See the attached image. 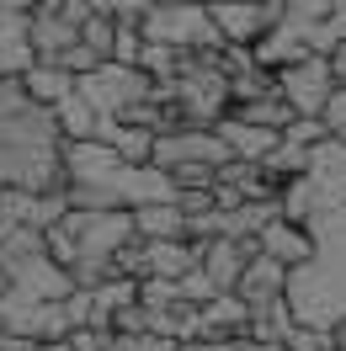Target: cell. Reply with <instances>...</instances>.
<instances>
[{
    "label": "cell",
    "mask_w": 346,
    "mask_h": 351,
    "mask_svg": "<svg viewBox=\"0 0 346 351\" xmlns=\"http://www.w3.org/2000/svg\"><path fill=\"white\" fill-rule=\"evenodd\" d=\"M144 43H160L171 53H224V38L214 32L208 5H144Z\"/></svg>",
    "instance_id": "1"
},
{
    "label": "cell",
    "mask_w": 346,
    "mask_h": 351,
    "mask_svg": "<svg viewBox=\"0 0 346 351\" xmlns=\"http://www.w3.org/2000/svg\"><path fill=\"white\" fill-rule=\"evenodd\" d=\"M75 90L86 96V107L96 112L102 123H117L128 107H139V101H150V96H154V80L144 75V69L102 64V69H91L86 80H75Z\"/></svg>",
    "instance_id": "2"
},
{
    "label": "cell",
    "mask_w": 346,
    "mask_h": 351,
    "mask_svg": "<svg viewBox=\"0 0 346 351\" xmlns=\"http://www.w3.org/2000/svg\"><path fill=\"white\" fill-rule=\"evenodd\" d=\"M54 229L75 245V261H80V256L112 261V256L133 240V219H128V213H65Z\"/></svg>",
    "instance_id": "3"
},
{
    "label": "cell",
    "mask_w": 346,
    "mask_h": 351,
    "mask_svg": "<svg viewBox=\"0 0 346 351\" xmlns=\"http://www.w3.org/2000/svg\"><path fill=\"white\" fill-rule=\"evenodd\" d=\"M272 80H277V96L288 101L293 117H320L325 101L336 96V69H330L325 53H309L303 64L282 69V75H272Z\"/></svg>",
    "instance_id": "4"
},
{
    "label": "cell",
    "mask_w": 346,
    "mask_h": 351,
    "mask_svg": "<svg viewBox=\"0 0 346 351\" xmlns=\"http://www.w3.org/2000/svg\"><path fill=\"white\" fill-rule=\"evenodd\" d=\"M150 165L154 171H176V165H214V171H224L229 149H224L218 128H171V133H154Z\"/></svg>",
    "instance_id": "5"
},
{
    "label": "cell",
    "mask_w": 346,
    "mask_h": 351,
    "mask_svg": "<svg viewBox=\"0 0 346 351\" xmlns=\"http://www.w3.org/2000/svg\"><path fill=\"white\" fill-rule=\"evenodd\" d=\"M288 5H208L214 32L224 38V48H256L272 27L282 22Z\"/></svg>",
    "instance_id": "6"
},
{
    "label": "cell",
    "mask_w": 346,
    "mask_h": 351,
    "mask_svg": "<svg viewBox=\"0 0 346 351\" xmlns=\"http://www.w3.org/2000/svg\"><path fill=\"white\" fill-rule=\"evenodd\" d=\"M59 165H65L69 186H102L123 171V160L102 144V138H75V144H59Z\"/></svg>",
    "instance_id": "7"
},
{
    "label": "cell",
    "mask_w": 346,
    "mask_h": 351,
    "mask_svg": "<svg viewBox=\"0 0 346 351\" xmlns=\"http://www.w3.org/2000/svg\"><path fill=\"white\" fill-rule=\"evenodd\" d=\"M256 256H266V261H277V266H288V271H299V266H309L314 256H320V245H314V234H309L303 223H293V219H272V223L256 234Z\"/></svg>",
    "instance_id": "8"
},
{
    "label": "cell",
    "mask_w": 346,
    "mask_h": 351,
    "mask_svg": "<svg viewBox=\"0 0 346 351\" xmlns=\"http://www.w3.org/2000/svg\"><path fill=\"white\" fill-rule=\"evenodd\" d=\"M251 256H256V245H235V240H208V245H197V266H203V277L214 282L218 298L240 287V277H245Z\"/></svg>",
    "instance_id": "9"
},
{
    "label": "cell",
    "mask_w": 346,
    "mask_h": 351,
    "mask_svg": "<svg viewBox=\"0 0 346 351\" xmlns=\"http://www.w3.org/2000/svg\"><path fill=\"white\" fill-rule=\"evenodd\" d=\"M27 43H32V59H38V64H59L69 48L80 43V32L59 22V11H54V5H32V22H27Z\"/></svg>",
    "instance_id": "10"
},
{
    "label": "cell",
    "mask_w": 346,
    "mask_h": 351,
    "mask_svg": "<svg viewBox=\"0 0 346 351\" xmlns=\"http://www.w3.org/2000/svg\"><path fill=\"white\" fill-rule=\"evenodd\" d=\"M288 266H277V261H266V256H251V266H245V277H240V287H235V298L245 308H261V304H282L288 298Z\"/></svg>",
    "instance_id": "11"
},
{
    "label": "cell",
    "mask_w": 346,
    "mask_h": 351,
    "mask_svg": "<svg viewBox=\"0 0 346 351\" xmlns=\"http://www.w3.org/2000/svg\"><path fill=\"white\" fill-rule=\"evenodd\" d=\"M133 240L144 245H165V240H187V219L176 202H154V208H133Z\"/></svg>",
    "instance_id": "12"
},
{
    "label": "cell",
    "mask_w": 346,
    "mask_h": 351,
    "mask_svg": "<svg viewBox=\"0 0 346 351\" xmlns=\"http://www.w3.org/2000/svg\"><path fill=\"white\" fill-rule=\"evenodd\" d=\"M144 266H150L154 282H181L187 271H197V245H187V240L144 245Z\"/></svg>",
    "instance_id": "13"
},
{
    "label": "cell",
    "mask_w": 346,
    "mask_h": 351,
    "mask_svg": "<svg viewBox=\"0 0 346 351\" xmlns=\"http://www.w3.org/2000/svg\"><path fill=\"white\" fill-rule=\"evenodd\" d=\"M22 90H27V101H32V107L54 112L69 90H75V75H65L59 64H32V69L22 75Z\"/></svg>",
    "instance_id": "14"
},
{
    "label": "cell",
    "mask_w": 346,
    "mask_h": 351,
    "mask_svg": "<svg viewBox=\"0 0 346 351\" xmlns=\"http://www.w3.org/2000/svg\"><path fill=\"white\" fill-rule=\"evenodd\" d=\"M54 128H59V144H75V138H96L102 117L86 107V96H80V90H69L65 101L54 107Z\"/></svg>",
    "instance_id": "15"
},
{
    "label": "cell",
    "mask_w": 346,
    "mask_h": 351,
    "mask_svg": "<svg viewBox=\"0 0 346 351\" xmlns=\"http://www.w3.org/2000/svg\"><path fill=\"white\" fill-rule=\"evenodd\" d=\"M112 43H117V27H112L107 5H96V11H91V22L80 27V48H86V53H96L102 64H112Z\"/></svg>",
    "instance_id": "16"
},
{
    "label": "cell",
    "mask_w": 346,
    "mask_h": 351,
    "mask_svg": "<svg viewBox=\"0 0 346 351\" xmlns=\"http://www.w3.org/2000/svg\"><path fill=\"white\" fill-rule=\"evenodd\" d=\"M282 138H288V144H299V149H314V144H325L330 133H325L320 117H293V123L282 128Z\"/></svg>",
    "instance_id": "17"
},
{
    "label": "cell",
    "mask_w": 346,
    "mask_h": 351,
    "mask_svg": "<svg viewBox=\"0 0 346 351\" xmlns=\"http://www.w3.org/2000/svg\"><path fill=\"white\" fill-rule=\"evenodd\" d=\"M282 351H336V341H330V330L293 325V330H288V341H282Z\"/></svg>",
    "instance_id": "18"
},
{
    "label": "cell",
    "mask_w": 346,
    "mask_h": 351,
    "mask_svg": "<svg viewBox=\"0 0 346 351\" xmlns=\"http://www.w3.org/2000/svg\"><path fill=\"white\" fill-rule=\"evenodd\" d=\"M320 123H325V133H330L336 144H346V86H336V96H330L325 112H320Z\"/></svg>",
    "instance_id": "19"
},
{
    "label": "cell",
    "mask_w": 346,
    "mask_h": 351,
    "mask_svg": "<svg viewBox=\"0 0 346 351\" xmlns=\"http://www.w3.org/2000/svg\"><path fill=\"white\" fill-rule=\"evenodd\" d=\"M0 351H38V341H27V335H11V330H0Z\"/></svg>",
    "instance_id": "20"
},
{
    "label": "cell",
    "mask_w": 346,
    "mask_h": 351,
    "mask_svg": "<svg viewBox=\"0 0 346 351\" xmlns=\"http://www.w3.org/2000/svg\"><path fill=\"white\" fill-rule=\"evenodd\" d=\"M181 351H240V341H187Z\"/></svg>",
    "instance_id": "21"
},
{
    "label": "cell",
    "mask_w": 346,
    "mask_h": 351,
    "mask_svg": "<svg viewBox=\"0 0 346 351\" xmlns=\"http://www.w3.org/2000/svg\"><path fill=\"white\" fill-rule=\"evenodd\" d=\"M330 69H336V86H346V43L330 53Z\"/></svg>",
    "instance_id": "22"
},
{
    "label": "cell",
    "mask_w": 346,
    "mask_h": 351,
    "mask_svg": "<svg viewBox=\"0 0 346 351\" xmlns=\"http://www.w3.org/2000/svg\"><path fill=\"white\" fill-rule=\"evenodd\" d=\"M240 351H282V346H272V341H251V335H240Z\"/></svg>",
    "instance_id": "23"
},
{
    "label": "cell",
    "mask_w": 346,
    "mask_h": 351,
    "mask_svg": "<svg viewBox=\"0 0 346 351\" xmlns=\"http://www.w3.org/2000/svg\"><path fill=\"white\" fill-rule=\"evenodd\" d=\"M330 341H336V351H346V319H341L336 330H330Z\"/></svg>",
    "instance_id": "24"
},
{
    "label": "cell",
    "mask_w": 346,
    "mask_h": 351,
    "mask_svg": "<svg viewBox=\"0 0 346 351\" xmlns=\"http://www.w3.org/2000/svg\"><path fill=\"white\" fill-rule=\"evenodd\" d=\"M38 351H65V346H38Z\"/></svg>",
    "instance_id": "25"
}]
</instances>
